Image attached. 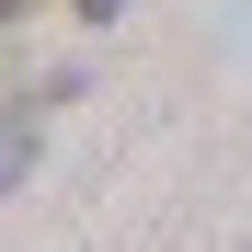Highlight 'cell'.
Returning a JSON list of instances; mask_svg holds the SVG:
<instances>
[{"label": "cell", "mask_w": 252, "mask_h": 252, "mask_svg": "<svg viewBox=\"0 0 252 252\" xmlns=\"http://www.w3.org/2000/svg\"><path fill=\"white\" fill-rule=\"evenodd\" d=\"M23 160H34V103H0V195L23 184Z\"/></svg>", "instance_id": "obj_1"}, {"label": "cell", "mask_w": 252, "mask_h": 252, "mask_svg": "<svg viewBox=\"0 0 252 252\" xmlns=\"http://www.w3.org/2000/svg\"><path fill=\"white\" fill-rule=\"evenodd\" d=\"M69 12H80V23H115V12H126V0H69Z\"/></svg>", "instance_id": "obj_2"}, {"label": "cell", "mask_w": 252, "mask_h": 252, "mask_svg": "<svg viewBox=\"0 0 252 252\" xmlns=\"http://www.w3.org/2000/svg\"><path fill=\"white\" fill-rule=\"evenodd\" d=\"M12 12H34V0H0V23H12Z\"/></svg>", "instance_id": "obj_3"}]
</instances>
